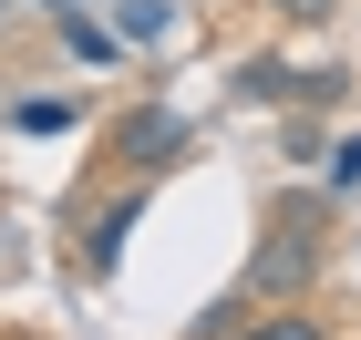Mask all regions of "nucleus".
Returning <instances> with one entry per match:
<instances>
[{
  "label": "nucleus",
  "instance_id": "1",
  "mask_svg": "<svg viewBox=\"0 0 361 340\" xmlns=\"http://www.w3.org/2000/svg\"><path fill=\"white\" fill-rule=\"evenodd\" d=\"M176 134H186L176 113H135V124H124V134H114V144H124V165H155V155H166Z\"/></svg>",
  "mask_w": 361,
  "mask_h": 340
},
{
  "label": "nucleus",
  "instance_id": "2",
  "mask_svg": "<svg viewBox=\"0 0 361 340\" xmlns=\"http://www.w3.org/2000/svg\"><path fill=\"white\" fill-rule=\"evenodd\" d=\"M145 217V196H124V206H114V217L104 227H93V237H83V258H93V279H114V258H124V227H135Z\"/></svg>",
  "mask_w": 361,
  "mask_h": 340
},
{
  "label": "nucleus",
  "instance_id": "3",
  "mask_svg": "<svg viewBox=\"0 0 361 340\" xmlns=\"http://www.w3.org/2000/svg\"><path fill=\"white\" fill-rule=\"evenodd\" d=\"M62 42H73V52H83L93 73H104V62H114V31H104V21H83V11H62Z\"/></svg>",
  "mask_w": 361,
  "mask_h": 340
},
{
  "label": "nucleus",
  "instance_id": "4",
  "mask_svg": "<svg viewBox=\"0 0 361 340\" xmlns=\"http://www.w3.org/2000/svg\"><path fill=\"white\" fill-rule=\"evenodd\" d=\"M300 268H310V248H300V237H289V248H269V268H258V279H269V289H289V279H300Z\"/></svg>",
  "mask_w": 361,
  "mask_h": 340
},
{
  "label": "nucleus",
  "instance_id": "5",
  "mask_svg": "<svg viewBox=\"0 0 361 340\" xmlns=\"http://www.w3.org/2000/svg\"><path fill=\"white\" fill-rule=\"evenodd\" d=\"M331 186H361V134H341V144H331Z\"/></svg>",
  "mask_w": 361,
  "mask_h": 340
},
{
  "label": "nucleus",
  "instance_id": "6",
  "mask_svg": "<svg viewBox=\"0 0 361 340\" xmlns=\"http://www.w3.org/2000/svg\"><path fill=\"white\" fill-rule=\"evenodd\" d=\"M238 340H320L310 320H258V330H238Z\"/></svg>",
  "mask_w": 361,
  "mask_h": 340
},
{
  "label": "nucleus",
  "instance_id": "7",
  "mask_svg": "<svg viewBox=\"0 0 361 340\" xmlns=\"http://www.w3.org/2000/svg\"><path fill=\"white\" fill-rule=\"evenodd\" d=\"M279 11H300V21H320V11H331V0H279Z\"/></svg>",
  "mask_w": 361,
  "mask_h": 340
},
{
  "label": "nucleus",
  "instance_id": "8",
  "mask_svg": "<svg viewBox=\"0 0 361 340\" xmlns=\"http://www.w3.org/2000/svg\"><path fill=\"white\" fill-rule=\"evenodd\" d=\"M52 11H83V0H52Z\"/></svg>",
  "mask_w": 361,
  "mask_h": 340
}]
</instances>
